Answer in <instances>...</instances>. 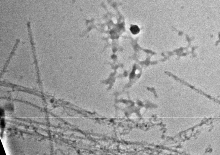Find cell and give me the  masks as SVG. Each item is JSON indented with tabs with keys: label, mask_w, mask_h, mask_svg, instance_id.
Here are the masks:
<instances>
[{
	"label": "cell",
	"mask_w": 220,
	"mask_h": 155,
	"mask_svg": "<svg viewBox=\"0 0 220 155\" xmlns=\"http://www.w3.org/2000/svg\"><path fill=\"white\" fill-rule=\"evenodd\" d=\"M130 31L133 34L136 35L140 32V30L138 26L133 25L130 28Z\"/></svg>",
	"instance_id": "cell-1"
}]
</instances>
